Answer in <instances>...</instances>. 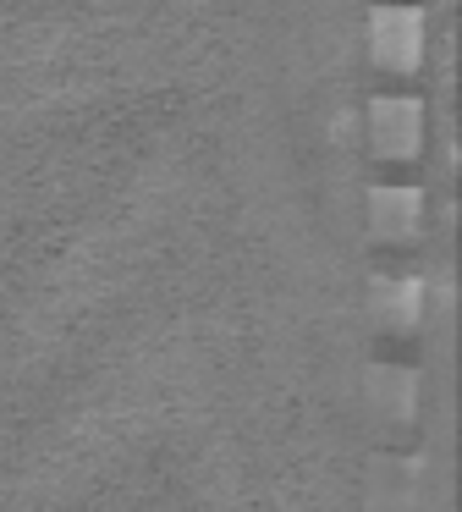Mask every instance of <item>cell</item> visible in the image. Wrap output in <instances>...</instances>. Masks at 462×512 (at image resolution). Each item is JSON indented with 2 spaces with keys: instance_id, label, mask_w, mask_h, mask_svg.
<instances>
[{
  "instance_id": "cell-1",
  "label": "cell",
  "mask_w": 462,
  "mask_h": 512,
  "mask_svg": "<svg viewBox=\"0 0 462 512\" xmlns=\"http://www.w3.org/2000/svg\"><path fill=\"white\" fill-rule=\"evenodd\" d=\"M369 56L391 78H413L424 67V12H413V6H380L369 17Z\"/></svg>"
},
{
  "instance_id": "cell-3",
  "label": "cell",
  "mask_w": 462,
  "mask_h": 512,
  "mask_svg": "<svg viewBox=\"0 0 462 512\" xmlns=\"http://www.w3.org/2000/svg\"><path fill=\"white\" fill-rule=\"evenodd\" d=\"M369 226L385 243H407L424 226V193L418 188H374L369 193Z\"/></svg>"
},
{
  "instance_id": "cell-4",
  "label": "cell",
  "mask_w": 462,
  "mask_h": 512,
  "mask_svg": "<svg viewBox=\"0 0 462 512\" xmlns=\"http://www.w3.org/2000/svg\"><path fill=\"white\" fill-rule=\"evenodd\" d=\"M380 309H385V320H391V325L413 331V325L424 320V281H391L385 298H380Z\"/></svg>"
},
{
  "instance_id": "cell-2",
  "label": "cell",
  "mask_w": 462,
  "mask_h": 512,
  "mask_svg": "<svg viewBox=\"0 0 462 512\" xmlns=\"http://www.w3.org/2000/svg\"><path fill=\"white\" fill-rule=\"evenodd\" d=\"M369 144L391 166L418 160V149H424V105L418 100H374L369 105Z\"/></svg>"
}]
</instances>
